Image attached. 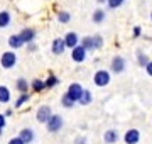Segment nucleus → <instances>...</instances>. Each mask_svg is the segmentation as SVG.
Returning a JSON list of instances; mask_svg holds the SVG:
<instances>
[{
    "label": "nucleus",
    "instance_id": "obj_1",
    "mask_svg": "<svg viewBox=\"0 0 152 144\" xmlns=\"http://www.w3.org/2000/svg\"><path fill=\"white\" fill-rule=\"evenodd\" d=\"M15 63H17V54L14 53V51H7V53H4L2 58H0V65L5 68V70L14 68L15 66Z\"/></svg>",
    "mask_w": 152,
    "mask_h": 144
},
{
    "label": "nucleus",
    "instance_id": "obj_2",
    "mask_svg": "<svg viewBox=\"0 0 152 144\" xmlns=\"http://www.w3.org/2000/svg\"><path fill=\"white\" fill-rule=\"evenodd\" d=\"M46 127H48L49 132H58V131H61V127H63V117L61 115H51L49 120L46 122Z\"/></svg>",
    "mask_w": 152,
    "mask_h": 144
},
{
    "label": "nucleus",
    "instance_id": "obj_3",
    "mask_svg": "<svg viewBox=\"0 0 152 144\" xmlns=\"http://www.w3.org/2000/svg\"><path fill=\"white\" fill-rule=\"evenodd\" d=\"M93 82L96 87H107L110 83V73L107 70H100V71L95 73V76H93Z\"/></svg>",
    "mask_w": 152,
    "mask_h": 144
},
{
    "label": "nucleus",
    "instance_id": "obj_4",
    "mask_svg": "<svg viewBox=\"0 0 152 144\" xmlns=\"http://www.w3.org/2000/svg\"><path fill=\"white\" fill-rule=\"evenodd\" d=\"M81 92H83V87L80 83H71L69 88H68V92H66V97L71 98L73 102H78L80 97H81Z\"/></svg>",
    "mask_w": 152,
    "mask_h": 144
},
{
    "label": "nucleus",
    "instance_id": "obj_5",
    "mask_svg": "<svg viewBox=\"0 0 152 144\" xmlns=\"http://www.w3.org/2000/svg\"><path fill=\"white\" fill-rule=\"evenodd\" d=\"M51 115H53V114H51V107H49V105H42V107H39V109H37L36 119H37V122H41V124H46Z\"/></svg>",
    "mask_w": 152,
    "mask_h": 144
},
{
    "label": "nucleus",
    "instance_id": "obj_6",
    "mask_svg": "<svg viewBox=\"0 0 152 144\" xmlns=\"http://www.w3.org/2000/svg\"><path fill=\"white\" fill-rule=\"evenodd\" d=\"M124 141H125V144H137L140 141V132L137 129H129L124 136Z\"/></svg>",
    "mask_w": 152,
    "mask_h": 144
},
{
    "label": "nucleus",
    "instance_id": "obj_7",
    "mask_svg": "<svg viewBox=\"0 0 152 144\" xmlns=\"http://www.w3.org/2000/svg\"><path fill=\"white\" fill-rule=\"evenodd\" d=\"M17 137L20 139L24 144H31V143L34 141V137H36V134H34L32 129L26 127V129H22L20 132H19V136H17Z\"/></svg>",
    "mask_w": 152,
    "mask_h": 144
},
{
    "label": "nucleus",
    "instance_id": "obj_8",
    "mask_svg": "<svg viewBox=\"0 0 152 144\" xmlns=\"http://www.w3.org/2000/svg\"><path fill=\"white\" fill-rule=\"evenodd\" d=\"M71 56H73V61L76 63H83V61L86 60V51L83 49L81 46H76L71 49Z\"/></svg>",
    "mask_w": 152,
    "mask_h": 144
},
{
    "label": "nucleus",
    "instance_id": "obj_9",
    "mask_svg": "<svg viewBox=\"0 0 152 144\" xmlns=\"http://www.w3.org/2000/svg\"><path fill=\"white\" fill-rule=\"evenodd\" d=\"M125 70V60L122 56H115L112 60V71L113 73H122Z\"/></svg>",
    "mask_w": 152,
    "mask_h": 144
},
{
    "label": "nucleus",
    "instance_id": "obj_10",
    "mask_svg": "<svg viewBox=\"0 0 152 144\" xmlns=\"http://www.w3.org/2000/svg\"><path fill=\"white\" fill-rule=\"evenodd\" d=\"M63 41H64V48H71V49H73V48L78 46V34L76 32H68Z\"/></svg>",
    "mask_w": 152,
    "mask_h": 144
},
{
    "label": "nucleus",
    "instance_id": "obj_11",
    "mask_svg": "<svg viewBox=\"0 0 152 144\" xmlns=\"http://www.w3.org/2000/svg\"><path fill=\"white\" fill-rule=\"evenodd\" d=\"M19 36H20V39L24 41V44L26 43H31V41H34V36H36V31L31 27H26L22 32H19Z\"/></svg>",
    "mask_w": 152,
    "mask_h": 144
},
{
    "label": "nucleus",
    "instance_id": "obj_12",
    "mask_svg": "<svg viewBox=\"0 0 152 144\" xmlns=\"http://www.w3.org/2000/svg\"><path fill=\"white\" fill-rule=\"evenodd\" d=\"M9 46H10L12 49H19V48L24 46V41L20 39L19 34H12L10 37H9Z\"/></svg>",
    "mask_w": 152,
    "mask_h": 144
},
{
    "label": "nucleus",
    "instance_id": "obj_13",
    "mask_svg": "<svg viewBox=\"0 0 152 144\" xmlns=\"http://www.w3.org/2000/svg\"><path fill=\"white\" fill-rule=\"evenodd\" d=\"M103 139H105V143H107V144H115V143H117V139H118V134H117V131L110 129V131L105 132Z\"/></svg>",
    "mask_w": 152,
    "mask_h": 144
},
{
    "label": "nucleus",
    "instance_id": "obj_14",
    "mask_svg": "<svg viewBox=\"0 0 152 144\" xmlns=\"http://www.w3.org/2000/svg\"><path fill=\"white\" fill-rule=\"evenodd\" d=\"M53 53L54 54H61V53H64V41L63 39H54L53 41Z\"/></svg>",
    "mask_w": 152,
    "mask_h": 144
},
{
    "label": "nucleus",
    "instance_id": "obj_15",
    "mask_svg": "<svg viewBox=\"0 0 152 144\" xmlns=\"http://www.w3.org/2000/svg\"><path fill=\"white\" fill-rule=\"evenodd\" d=\"M10 102V90L0 85V104H9Z\"/></svg>",
    "mask_w": 152,
    "mask_h": 144
},
{
    "label": "nucleus",
    "instance_id": "obj_16",
    "mask_svg": "<svg viewBox=\"0 0 152 144\" xmlns=\"http://www.w3.org/2000/svg\"><path fill=\"white\" fill-rule=\"evenodd\" d=\"M81 105H90L91 104V93H90V90H83L81 92V97L78 100Z\"/></svg>",
    "mask_w": 152,
    "mask_h": 144
},
{
    "label": "nucleus",
    "instance_id": "obj_17",
    "mask_svg": "<svg viewBox=\"0 0 152 144\" xmlns=\"http://www.w3.org/2000/svg\"><path fill=\"white\" fill-rule=\"evenodd\" d=\"M10 24V14L7 10H2L0 12V27H7Z\"/></svg>",
    "mask_w": 152,
    "mask_h": 144
},
{
    "label": "nucleus",
    "instance_id": "obj_18",
    "mask_svg": "<svg viewBox=\"0 0 152 144\" xmlns=\"http://www.w3.org/2000/svg\"><path fill=\"white\" fill-rule=\"evenodd\" d=\"M15 87H17V90H19V92H22V93H27L29 83L24 80V78H19V80H17V83H15Z\"/></svg>",
    "mask_w": 152,
    "mask_h": 144
},
{
    "label": "nucleus",
    "instance_id": "obj_19",
    "mask_svg": "<svg viewBox=\"0 0 152 144\" xmlns=\"http://www.w3.org/2000/svg\"><path fill=\"white\" fill-rule=\"evenodd\" d=\"M105 21V12L102 10V9H98V10L93 12V22L95 24H100Z\"/></svg>",
    "mask_w": 152,
    "mask_h": 144
},
{
    "label": "nucleus",
    "instance_id": "obj_20",
    "mask_svg": "<svg viewBox=\"0 0 152 144\" xmlns=\"http://www.w3.org/2000/svg\"><path fill=\"white\" fill-rule=\"evenodd\" d=\"M31 87H32L34 92H42V90H44V82H42V80H39V78H36V80H32Z\"/></svg>",
    "mask_w": 152,
    "mask_h": 144
},
{
    "label": "nucleus",
    "instance_id": "obj_21",
    "mask_svg": "<svg viewBox=\"0 0 152 144\" xmlns=\"http://www.w3.org/2000/svg\"><path fill=\"white\" fill-rule=\"evenodd\" d=\"M59 83V80H58V76H49L46 82H44V88H53L54 85Z\"/></svg>",
    "mask_w": 152,
    "mask_h": 144
},
{
    "label": "nucleus",
    "instance_id": "obj_22",
    "mask_svg": "<svg viewBox=\"0 0 152 144\" xmlns=\"http://www.w3.org/2000/svg\"><path fill=\"white\" fill-rule=\"evenodd\" d=\"M91 44H93V49H98L103 46V39L102 36H91Z\"/></svg>",
    "mask_w": 152,
    "mask_h": 144
},
{
    "label": "nucleus",
    "instance_id": "obj_23",
    "mask_svg": "<svg viewBox=\"0 0 152 144\" xmlns=\"http://www.w3.org/2000/svg\"><path fill=\"white\" fill-rule=\"evenodd\" d=\"M27 100H29V93H22L20 97H19V98L15 100V109H19V107H22L24 104H26V102H27Z\"/></svg>",
    "mask_w": 152,
    "mask_h": 144
},
{
    "label": "nucleus",
    "instance_id": "obj_24",
    "mask_svg": "<svg viewBox=\"0 0 152 144\" xmlns=\"http://www.w3.org/2000/svg\"><path fill=\"white\" fill-rule=\"evenodd\" d=\"M81 48L85 51H90V49H93V44H91V37H85L81 41Z\"/></svg>",
    "mask_w": 152,
    "mask_h": 144
},
{
    "label": "nucleus",
    "instance_id": "obj_25",
    "mask_svg": "<svg viewBox=\"0 0 152 144\" xmlns=\"http://www.w3.org/2000/svg\"><path fill=\"white\" fill-rule=\"evenodd\" d=\"M137 60H139V65H140V66H147V63H149V58H147L144 53H139V54H137Z\"/></svg>",
    "mask_w": 152,
    "mask_h": 144
},
{
    "label": "nucleus",
    "instance_id": "obj_26",
    "mask_svg": "<svg viewBox=\"0 0 152 144\" xmlns=\"http://www.w3.org/2000/svg\"><path fill=\"white\" fill-rule=\"evenodd\" d=\"M124 2H125V0H107V4H108L110 9H118Z\"/></svg>",
    "mask_w": 152,
    "mask_h": 144
},
{
    "label": "nucleus",
    "instance_id": "obj_27",
    "mask_svg": "<svg viewBox=\"0 0 152 144\" xmlns=\"http://www.w3.org/2000/svg\"><path fill=\"white\" fill-rule=\"evenodd\" d=\"M58 19H59L61 22H68L71 19V15L68 14V12H64V10H61V12H58Z\"/></svg>",
    "mask_w": 152,
    "mask_h": 144
},
{
    "label": "nucleus",
    "instance_id": "obj_28",
    "mask_svg": "<svg viewBox=\"0 0 152 144\" xmlns=\"http://www.w3.org/2000/svg\"><path fill=\"white\" fill-rule=\"evenodd\" d=\"M61 104H63V107H73L75 105V102H73V100L71 98H68V97H63V100H61Z\"/></svg>",
    "mask_w": 152,
    "mask_h": 144
},
{
    "label": "nucleus",
    "instance_id": "obj_29",
    "mask_svg": "<svg viewBox=\"0 0 152 144\" xmlns=\"http://www.w3.org/2000/svg\"><path fill=\"white\" fill-rule=\"evenodd\" d=\"M5 115H2V114H0V134H2V131H4V127H5Z\"/></svg>",
    "mask_w": 152,
    "mask_h": 144
},
{
    "label": "nucleus",
    "instance_id": "obj_30",
    "mask_svg": "<svg viewBox=\"0 0 152 144\" xmlns=\"http://www.w3.org/2000/svg\"><path fill=\"white\" fill-rule=\"evenodd\" d=\"M145 71H147V75H149V76H152V61H149V63H147Z\"/></svg>",
    "mask_w": 152,
    "mask_h": 144
},
{
    "label": "nucleus",
    "instance_id": "obj_31",
    "mask_svg": "<svg viewBox=\"0 0 152 144\" xmlns=\"http://www.w3.org/2000/svg\"><path fill=\"white\" fill-rule=\"evenodd\" d=\"M7 144H24V143H22V141H20L19 137H12V139H10V141H9Z\"/></svg>",
    "mask_w": 152,
    "mask_h": 144
},
{
    "label": "nucleus",
    "instance_id": "obj_32",
    "mask_svg": "<svg viewBox=\"0 0 152 144\" xmlns=\"http://www.w3.org/2000/svg\"><path fill=\"white\" fill-rule=\"evenodd\" d=\"M75 144H86V137H83V136L76 137V143Z\"/></svg>",
    "mask_w": 152,
    "mask_h": 144
},
{
    "label": "nucleus",
    "instance_id": "obj_33",
    "mask_svg": "<svg viewBox=\"0 0 152 144\" xmlns=\"http://www.w3.org/2000/svg\"><path fill=\"white\" fill-rule=\"evenodd\" d=\"M140 32H142L140 27H135V29H134V36H135V37H137V36H140Z\"/></svg>",
    "mask_w": 152,
    "mask_h": 144
},
{
    "label": "nucleus",
    "instance_id": "obj_34",
    "mask_svg": "<svg viewBox=\"0 0 152 144\" xmlns=\"http://www.w3.org/2000/svg\"><path fill=\"white\" fill-rule=\"evenodd\" d=\"M98 2H100V4H103V2H107V0H98Z\"/></svg>",
    "mask_w": 152,
    "mask_h": 144
},
{
    "label": "nucleus",
    "instance_id": "obj_35",
    "mask_svg": "<svg viewBox=\"0 0 152 144\" xmlns=\"http://www.w3.org/2000/svg\"><path fill=\"white\" fill-rule=\"evenodd\" d=\"M151 21H152V14H151Z\"/></svg>",
    "mask_w": 152,
    "mask_h": 144
}]
</instances>
